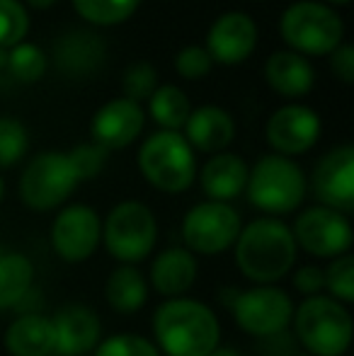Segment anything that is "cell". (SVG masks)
<instances>
[{"label":"cell","mask_w":354,"mask_h":356,"mask_svg":"<svg viewBox=\"0 0 354 356\" xmlns=\"http://www.w3.org/2000/svg\"><path fill=\"white\" fill-rule=\"evenodd\" d=\"M153 344L166 356H211L221 347V323L207 303L166 298L151 320Z\"/></svg>","instance_id":"cell-1"},{"label":"cell","mask_w":354,"mask_h":356,"mask_svg":"<svg viewBox=\"0 0 354 356\" xmlns=\"http://www.w3.org/2000/svg\"><path fill=\"white\" fill-rule=\"evenodd\" d=\"M296 252L291 228L272 216L243 225L233 245L238 272L257 286H274L289 277L296 264Z\"/></svg>","instance_id":"cell-2"},{"label":"cell","mask_w":354,"mask_h":356,"mask_svg":"<svg viewBox=\"0 0 354 356\" xmlns=\"http://www.w3.org/2000/svg\"><path fill=\"white\" fill-rule=\"evenodd\" d=\"M293 334L313 356H342L352 344V315L330 296H311L293 308Z\"/></svg>","instance_id":"cell-3"},{"label":"cell","mask_w":354,"mask_h":356,"mask_svg":"<svg viewBox=\"0 0 354 356\" xmlns=\"http://www.w3.org/2000/svg\"><path fill=\"white\" fill-rule=\"evenodd\" d=\"M246 192L252 207L274 218L301 207L308 192V179L291 158L272 153L248 170Z\"/></svg>","instance_id":"cell-4"},{"label":"cell","mask_w":354,"mask_h":356,"mask_svg":"<svg viewBox=\"0 0 354 356\" xmlns=\"http://www.w3.org/2000/svg\"><path fill=\"white\" fill-rule=\"evenodd\" d=\"M138 170L151 187L166 194L187 192L197 179V160L179 131H158L138 150Z\"/></svg>","instance_id":"cell-5"},{"label":"cell","mask_w":354,"mask_h":356,"mask_svg":"<svg viewBox=\"0 0 354 356\" xmlns=\"http://www.w3.org/2000/svg\"><path fill=\"white\" fill-rule=\"evenodd\" d=\"M102 243L109 257L119 264L136 267L151 252L158 243V220L151 209L141 202H122L107 213L102 225Z\"/></svg>","instance_id":"cell-6"},{"label":"cell","mask_w":354,"mask_h":356,"mask_svg":"<svg viewBox=\"0 0 354 356\" xmlns=\"http://www.w3.org/2000/svg\"><path fill=\"white\" fill-rule=\"evenodd\" d=\"M83 182L81 170L71 153H39L32 158L19 177V199L32 211L58 209Z\"/></svg>","instance_id":"cell-7"},{"label":"cell","mask_w":354,"mask_h":356,"mask_svg":"<svg viewBox=\"0 0 354 356\" xmlns=\"http://www.w3.org/2000/svg\"><path fill=\"white\" fill-rule=\"evenodd\" d=\"M282 39L296 54H311V56H325L332 54L342 44L345 24L340 15L332 8L313 0H301L284 10L279 22Z\"/></svg>","instance_id":"cell-8"},{"label":"cell","mask_w":354,"mask_h":356,"mask_svg":"<svg viewBox=\"0 0 354 356\" xmlns=\"http://www.w3.org/2000/svg\"><path fill=\"white\" fill-rule=\"evenodd\" d=\"M236 325L250 337H274L291 325L293 300L279 286H252L246 291H233L226 300Z\"/></svg>","instance_id":"cell-9"},{"label":"cell","mask_w":354,"mask_h":356,"mask_svg":"<svg viewBox=\"0 0 354 356\" xmlns=\"http://www.w3.org/2000/svg\"><path fill=\"white\" fill-rule=\"evenodd\" d=\"M243 218L231 204L221 202H202L184 213L182 220V240L184 250L197 254H221L233 248L241 235Z\"/></svg>","instance_id":"cell-10"},{"label":"cell","mask_w":354,"mask_h":356,"mask_svg":"<svg viewBox=\"0 0 354 356\" xmlns=\"http://www.w3.org/2000/svg\"><path fill=\"white\" fill-rule=\"evenodd\" d=\"M291 235L296 240V248L306 250L313 257L328 259L347 254L354 240L350 218L325 207H311L298 213Z\"/></svg>","instance_id":"cell-11"},{"label":"cell","mask_w":354,"mask_h":356,"mask_svg":"<svg viewBox=\"0 0 354 356\" xmlns=\"http://www.w3.org/2000/svg\"><path fill=\"white\" fill-rule=\"evenodd\" d=\"M102 243V220L88 204L61 209L51 223V248L61 262L81 264L97 252Z\"/></svg>","instance_id":"cell-12"},{"label":"cell","mask_w":354,"mask_h":356,"mask_svg":"<svg viewBox=\"0 0 354 356\" xmlns=\"http://www.w3.org/2000/svg\"><path fill=\"white\" fill-rule=\"evenodd\" d=\"M318 207L350 216L354 211V148L350 143L328 150L311 175Z\"/></svg>","instance_id":"cell-13"},{"label":"cell","mask_w":354,"mask_h":356,"mask_svg":"<svg viewBox=\"0 0 354 356\" xmlns=\"http://www.w3.org/2000/svg\"><path fill=\"white\" fill-rule=\"evenodd\" d=\"M321 138V117L311 107L287 104L277 109L267 122V143L277 150V155L308 153Z\"/></svg>","instance_id":"cell-14"},{"label":"cell","mask_w":354,"mask_h":356,"mask_svg":"<svg viewBox=\"0 0 354 356\" xmlns=\"http://www.w3.org/2000/svg\"><path fill=\"white\" fill-rule=\"evenodd\" d=\"M54 354L86 356L102 342V320L86 303H68L51 318Z\"/></svg>","instance_id":"cell-15"},{"label":"cell","mask_w":354,"mask_h":356,"mask_svg":"<svg viewBox=\"0 0 354 356\" xmlns=\"http://www.w3.org/2000/svg\"><path fill=\"white\" fill-rule=\"evenodd\" d=\"M143 124H146V114L141 104L119 97L97 109L90 124V134H92V143L109 153V150H122L131 145L141 136Z\"/></svg>","instance_id":"cell-16"},{"label":"cell","mask_w":354,"mask_h":356,"mask_svg":"<svg viewBox=\"0 0 354 356\" xmlns=\"http://www.w3.org/2000/svg\"><path fill=\"white\" fill-rule=\"evenodd\" d=\"M257 47V24L246 13H226L211 24L207 34V51L211 61L243 63Z\"/></svg>","instance_id":"cell-17"},{"label":"cell","mask_w":354,"mask_h":356,"mask_svg":"<svg viewBox=\"0 0 354 356\" xmlns=\"http://www.w3.org/2000/svg\"><path fill=\"white\" fill-rule=\"evenodd\" d=\"M107 56V44L92 29H71L54 44L56 68L68 78H90Z\"/></svg>","instance_id":"cell-18"},{"label":"cell","mask_w":354,"mask_h":356,"mask_svg":"<svg viewBox=\"0 0 354 356\" xmlns=\"http://www.w3.org/2000/svg\"><path fill=\"white\" fill-rule=\"evenodd\" d=\"M184 134H187L184 138L192 145V150L216 155L231 145L233 136H236V124L226 109L216 107V104H204L199 109H192L187 124H184Z\"/></svg>","instance_id":"cell-19"},{"label":"cell","mask_w":354,"mask_h":356,"mask_svg":"<svg viewBox=\"0 0 354 356\" xmlns=\"http://www.w3.org/2000/svg\"><path fill=\"white\" fill-rule=\"evenodd\" d=\"M199 264L189 250L184 248H168L156 254L151 264V286L166 298H182L197 282Z\"/></svg>","instance_id":"cell-20"},{"label":"cell","mask_w":354,"mask_h":356,"mask_svg":"<svg viewBox=\"0 0 354 356\" xmlns=\"http://www.w3.org/2000/svg\"><path fill=\"white\" fill-rule=\"evenodd\" d=\"M248 170L250 168L246 165V160L236 153L211 155L199 172V182H202V189L209 197V202L228 204L238 194L246 192Z\"/></svg>","instance_id":"cell-21"},{"label":"cell","mask_w":354,"mask_h":356,"mask_svg":"<svg viewBox=\"0 0 354 356\" xmlns=\"http://www.w3.org/2000/svg\"><path fill=\"white\" fill-rule=\"evenodd\" d=\"M265 78L269 88L282 97H303L311 92L313 83H316V73H313L311 63L306 56L291 51V49H282L274 51L265 63Z\"/></svg>","instance_id":"cell-22"},{"label":"cell","mask_w":354,"mask_h":356,"mask_svg":"<svg viewBox=\"0 0 354 356\" xmlns=\"http://www.w3.org/2000/svg\"><path fill=\"white\" fill-rule=\"evenodd\" d=\"M5 349L10 356H51L54 354V327L51 318L42 313L17 315L8 325Z\"/></svg>","instance_id":"cell-23"},{"label":"cell","mask_w":354,"mask_h":356,"mask_svg":"<svg viewBox=\"0 0 354 356\" xmlns=\"http://www.w3.org/2000/svg\"><path fill=\"white\" fill-rule=\"evenodd\" d=\"M148 279L143 272L131 264H119L104 284V298L114 313L134 315L148 303Z\"/></svg>","instance_id":"cell-24"},{"label":"cell","mask_w":354,"mask_h":356,"mask_svg":"<svg viewBox=\"0 0 354 356\" xmlns=\"http://www.w3.org/2000/svg\"><path fill=\"white\" fill-rule=\"evenodd\" d=\"M34 289V264L22 252L0 254V310H15Z\"/></svg>","instance_id":"cell-25"},{"label":"cell","mask_w":354,"mask_h":356,"mask_svg":"<svg viewBox=\"0 0 354 356\" xmlns=\"http://www.w3.org/2000/svg\"><path fill=\"white\" fill-rule=\"evenodd\" d=\"M148 112L163 131H179L192 114V104L177 85H161L148 97Z\"/></svg>","instance_id":"cell-26"},{"label":"cell","mask_w":354,"mask_h":356,"mask_svg":"<svg viewBox=\"0 0 354 356\" xmlns=\"http://www.w3.org/2000/svg\"><path fill=\"white\" fill-rule=\"evenodd\" d=\"M141 0H73V8L86 22L97 27H112L136 13Z\"/></svg>","instance_id":"cell-27"},{"label":"cell","mask_w":354,"mask_h":356,"mask_svg":"<svg viewBox=\"0 0 354 356\" xmlns=\"http://www.w3.org/2000/svg\"><path fill=\"white\" fill-rule=\"evenodd\" d=\"M8 68L19 83H37L47 71V56L37 44L22 42L8 51Z\"/></svg>","instance_id":"cell-28"},{"label":"cell","mask_w":354,"mask_h":356,"mask_svg":"<svg viewBox=\"0 0 354 356\" xmlns=\"http://www.w3.org/2000/svg\"><path fill=\"white\" fill-rule=\"evenodd\" d=\"M323 279H325V291L330 298L337 303L350 305L354 300V257L350 252L335 257L325 269H323Z\"/></svg>","instance_id":"cell-29"},{"label":"cell","mask_w":354,"mask_h":356,"mask_svg":"<svg viewBox=\"0 0 354 356\" xmlns=\"http://www.w3.org/2000/svg\"><path fill=\"white\" fill-rule=\"evenodd\" d=\"M29 29V15L19 0H0V49L10 51L24 42Z\"/></svg>","instance_id":"cell-30"},{"label":"cell","mask_w":354,"mask_h":356,"mask_svg":"<svg viewBox=\"0 0 354 356\" xmlns=\"http://www.w3.org/2000/svg\"><path fill=\"white\" fill-rule=\"evenodd\" d=\"M29 136L22 122L13 117H0V170L13 168L27 153Z\"/></svg>","instance_id":"cell-31"},{"label":"cell","mask_w":354,"mask_h":356,"mask_svg":"<svg viewBox=\"0 0 354 356\" xmlns=\"http://www.w3.org/2000/svg\"><path fill=\"white\" fill-rule=\"evenodd\" d=\"M92 356H161V352L151 339L141 337V334L119 332L102 339L95 347Z\"/></svg>","instance_id":"cell-32"},{"label":"cell","mask_w":354,"mask_h":356,"mask_svg":"<svg viewBox=\"0 0 354 356\" xmlns=\"http://www.w3.org/2000/svg\"><path fill=\"white\" fill-rule=\"evenodd\" d=\"M122 88L127 92V99L131 102L141 104L143 99H148L158 88V75H156V68L151 66L148 61H136L127 68L122 78Z\"/></svg>","instance_id":"cell-33"},{"label":"cell","mask_w":354,"mask_h":356,"mask_svg":"<svg viewBox=\"0 0 354 356\" xmlns=\"http://www.w3.org/2000/svg\"><path fill=\"white\" fill-rule=\"evenodd\" d=\"M214 61L209 56V51L204 47H197V44H189V47L179 49L175 56V71L187 80H199L204 75H209Z\"/></svg>","instance_id":"cell-34"},{"label":"cell","mask_w":354,"mask_h":356,"mask_svg":"<svg viewBox=\"0 0 354 356\" xmlns=\"http://www.w3.org/2000/svg\"><path fill=\"white\" fill-rule=\"evenodd\" d=\"M71 158L76 160L83 182H86V179H92L102 172L104 163H107V150L95 143H81L71 150Z\"/></svg>","instance_id":"cell-35"},{"label":"cell","mask_w":354,"mask_h":356,"mask_svg":"<svg viewBox=\"0 0 354 356\" xmlns=\"http://www.w3.org/2000/svg\"><path fill=\"white\" fill-rule=\"evenodd\" d=\"M291 284L298 293H303L306 298L311 296H321V291H325V279H323V269L316 267V264H308V267H301L293 272Z\"/></svg>","instance_id":"cell-36"},{"label":"cell","mask_w":354,"mask_h":356,"mask_svg":"<svg viewBox=\"0 0 354 356\" xmlns=\"http://www.w3.org/2000/svg\"><path fill=\"white\" fill-rule=\"evenodd\" d=\"M330 68L335 78L350 85L354 80V47L352 44H340L335 51L330 54Z\"/></svg>","instance_id":"cell-37"},{"label":"cell","mask_w":354,"mask_h":356,"mask_svg":"<svg viewBox=\"0 0 354 356\" xmlns=\"http://www.w3.org/2000/svg\"><path fill=\"white\" fill-rule=\"evenodd\" d=\"M211 356H243V354L238 352V349H233V347H218Z\"/></svg>","instance_id":"cell-38"},{"label":"cell","mask_w":354,"mask_h":356,"mask_svg":"<svg viewBox=\"0 0 354 356\" xmlns=\"http://www.w3.org/2000/svg\"><path fill=\"white\" fill-rule=\"evenodd\" d=\"M27 3L32 5V8H37V10H47V8H51L56 0H27Z\"/></svg>","instance_id":"cell-39"},{"label":"cell","mask_w":354,"mask_h":356,"mask_svg":"<svg viewBox=\"0 0 354 356\" xmlns=\"http://www.w3.org/2000/svg\"><path fill=\"white\" fill-rule=\"evenodd\" d=\"M5 66H8V51L0 49V68H5Z\"/></svg>","instance_id":"cell-40"},{"label":"cell","mask_w":354,"mask_h":356,"mask_svg":"<svg viewBox=\"0 0 354 356\" xmlns=\"http://www.w3.org/2000/svg\"><path fill=\"white\" fill-rule=\"evenodd\" d=\"M5 199V182H3V177H0V202Z\"/></svg>","instance_id":"cell-41"},{"label":"cell","mask_w":354,"mask_h":356,"mask_svg":"<svg viewBox=\"0 0 354 356\" xmlns=\"http://www.w3.org/2000/svg\"><path fill=\"white\" fill-rule=\"evenodd\" d=\"M328 3H335V5H347V3H352V0H328Z\"/></svg>","instance_id":"cell-42"},{"label":"cell","mask_w":354,"mask_h":356,"mask_svg":"<svg viewBox=\"0 0 354 356\" xmlns=\"http://www.w3.org/2000/svg\"><path fill=\"white\" fill-rule=\"evenodd\" d=\"M51 356H54V354H51Z\"/></svg>","instance_id":"cell-43"}]
</instances>
